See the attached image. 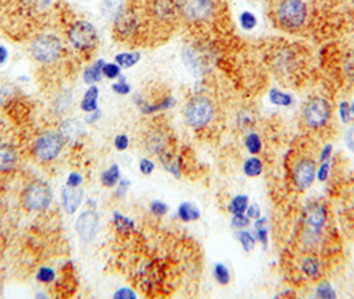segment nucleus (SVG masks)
Returning a JSON list of instances; mask_svg holds the SVG:
<instances>
[{
  "label": "nucleus",
  "instance_id": "1",
  "mask_svg": "<svg viewBox=\"0 0 354 299\" xmlns=\"http://www.w3.org/2000/svg\"><path fill=\"white\" fill-rule=\"evenodd\" d=\"M328 221V209L325 203L314 202L309 206L304 218L301 242L305 250L313 251L322 238V230Z\"/></svg>",
  "mask_w": 354,
  "mask_h": 299
},
{
  "label": "nucleus",
  "instance_id": "2",
  "mask_svg": "<svg viewBox=\"0 0 354 299\" xmlns=\"http://www.w3.org/2000/svg\"><path fill=\"white\" fill-rule=\"evenodd\" d=\"M215 104L208 96L198 95L189 99L184 108V120L192 129H204L215 119Z\"/></svg>",
  "mask_w": 354,
  "mask_h": 299
},
{
  "label": "nucleus",
  "instance_id": "3",
  "mask_svg": "<svg viewBox=\"0 0 354 299\" xmlns=\"http://www.w3.org/2000/svg\"><path fill=\"white\" fill-rule=\"evenodd\" d=\"M29 51L38 63L48 65L60 59L64 51V45L62 39L55 33H40L32 40Z\"/></svg>",
  "mask_w": 354,
  "mask_h": 299
},
{
  "label": "nucleus",
  "instance_id": "4",
  "mask_svg": "<svg viewBox=\"0 0 354 299\" xmlns=\"http://www.w3.org/2000/svg\"><path fill=\"white\" fill-rule=\"evenodd\" d=\"M179 16L191 24H202L215 16L217 0H176Z\"/></svg>",
  "mask_w": 354,
  "mask_h": 299
},
{
  "label": "nucleus",
  "instance_id": "5",
  "mask_svg": "<svg viewBox=\"0 0 354 299\" xmlns=\"http://www.w3.org/2000/svg\"><path fill=\"white\" fill-rule=\"evenodd\" d=\"M68 42L75 49L88 52L96 47L99 42V33L96 27L88 20H76L67 31Z\"/></svg>",
  "mask_w": 354,
  "mask_h": 299
},
{
  "label": "nucleus",
  "instance_id": "6",
  "mask_svg": "<svg viewBox=\"0 0 354 299\" xmlns=\"http://www.w3.org/2000/svg\"><path fill=\"white\" fill-rule=\"evenodd\" d=\"M52 202V190L43 181L29 183L22 194V205L28 212H43Z\"/></svg>",
  "mask_w": 354,
  "mask_h": 299
},
{
  "label": "nucleus",
  "instance_id": "7",
  "mask_svg": "<svg viewBox=\"0 0 354 299\" xmlns=\"http://www.w3.org/2000/svg\"><path fill=\"white\" fill-rule=\"evenodd\" d=\"M308 8L302 0H284L277 8L276 16L280 26L285 29H297L305 23Z\"/></svg>",
  "mask_w": 354,
  "mask_h": 299
},
{
  "label": "nucleus",
  "instance_id": "8",
  "mask_svg": "<svg viewBox=\"0 0 354 299\" xmlns=\"http://www.w3.org/2000/svg\"><path fill=\"white\" fill-rule=\"evenodd\" d=\"M64 139L58 132H44L38 136L33 141L32 152L33 156L42 162H49L55 160L63 151Z\"/></svg>",
  "mask_w": 354,
  "mask_h": 299
},
{
  "label": "nucleus",
  "instance_id": "9",
  "mask_svg": "<svg viewBox=\"0 0 354 299\" xmlns=\"http://www.w3.org/2000/svg\"><path fill=\"white\" fill-rule=\"evenodd\" d=\"M302 117L308 128L315 130L324 128L331 117L330 104L324 97H313L304 106Z\"/></svg>",
  "mask_w": 354,
  "mask_h": 299
},
{
  "label": "nucleus",
  "instance_id": "10",
  "mask_svg": "<svg viewBox=\"0 0 354 299\" xmlns=\"http://www.w3.org/2000/svg\"><path fill=\"white\" fill-rule=\"evenodd\" d=\"M315 171H317L315 161L309 156H301L293 162L292 167H290L292 185L300 192L306 190L314 182Z\"/></svg>",
  "mask_w": 354,
  "mask_h": 299
},
{
  "label": "nucleus",
  "instance_id": "11",
  "mask_svg": "<svg viewBox=\"0 0 354 299\" xmlns=\"http://www.w3.org/2000/svg\"><path fill=\"white\" fill-rule=\"evenodd\" d=\"M140 28L139 13L131 8L123 7L120 12L114 19V31L116 36L121 40H129L137 35Z\"/></svg>",
  "mask_w": 354,
  "mask_h": 299
},
{
  "label": "nucleus",
  "instance_id": "12",
  "mask_svg": "<svg viewBox=\"0 0 354 299\" xmlns=\"http://www.w3.org/2000/svg\"><path fill=\"white\" fill-rule=\"evenodd\" d=\"M151 13L161 23H171L179 16L176 0H151Z\"/></svg>",
  "mask_w": 354,
  "mask_h": 299
},
{
  "label": "nucleus",
  "instance_id": "13",
  "mask_svg": "<svg viewBox=\"0 0 354 299\" xmlns=\"http://www.w3.org/2000/svg\"><path fill=\"white\" fill-rule=\"evenodd\" d=\"M99 225V216L98 213L94 210H87L79 217L76 221V230H78L79 235L82 241L91 242L96 235V230H98Z\"/></svg>",
  "mask_w": 354,
  "mask_h": 299
},
{
  "label": "nucleus",
  "instance_id": "14",
  "mask_svg": "<svg viewBox=\"0 0 354 299\" xmlns=\"http://www.w3.org/2000/svg\"><path fill=\"white\" fill-rule=\"evenodd\" d=\"M300 273L308 281H320L322 277V264L320 258L313 253L302 255L300 260Z\"/></svg>",
  "mask_w": 354,
  "mask_h": 299
},
{
  "label": "nucleus",
  "instance_id": "15",
  "mask_svg": "<svg viewBox=\"0 0 354 299\" xmlns=\"http://www.w3.org/2000/svg\"><path fill=\"white\" fill-rule=\"evenodd\" d=\"M168 136L161 129H155V130L146 135L145 151L151 155H164L165 152H168Z\"/></svg>",
  "mask_w": 354,
  "mask_h": 299
},
{
  "label": "nucleus",
  "instance_id": "16",
  "mask_svg": "<svg viewBox=\"0 0 354 299\" xmlns=\"http://www.w3.org/2000/svg\"><path fill=\"white\" fill-rule=\"evenodd\" d=\"M83 197H84V192L82 189H79V188H72L68 186V185L63 188L62 198L65 212L68 214H73L79 209L80 203H82Z\"/></svg>",
  "mask_w": 354,
  "mask_h": 299
},
{
  "label": "nucleus",
  "instance_id": "17",
  "mask_svg": "<svg viewBox=\"0 0 354 299\" xmlns=\"http://www.w3.org/2000/svg\"><path fill=\"white\" fill-rule=\"evenodd\" d=\"M59 133L63 136V139L68 140V141H76L84 135V125L83 122L78 119H65L60 124Z\"/></svg>",
  "mask_w": 354,
  "mask_h": 299
},
{
  "label": "nucleus",
  "instance_id": "18",
  "mask_svg": "<svg viewBox=\"0 0 354 299\" xmlns=\"http://www.w3.org/2000/svg\"><path fill=\"white\" fill-rule=\"evenodd\" d=\"M182 61L189 72L193 73V76H201L204 72V64L195 49H192L191 47H185L182 49Z\"/></svg>",
  "mask_w": 354,
  "mask_h": 299
},
{
  "label": "nucleus",
  "instance_id": "19",
  "mask_svg": "<svg viewBox=\"0 0 354 299\" xmlns=\"http://www.w3.org/2000/svg\"><path fill=\"white\" fill-rule=\"evenodd\" d=\"M17 161V155L12 146L0 144V172L11 171Z\"/></svg>",
  "mask_w": 354,
  "mask_h": 299
},
{
  "label": "nucleus",
  "instance_id": "20",
  "mask_svg": "<svg viewBox=\"0 0 354 299\" xmlns=\"http://www.w3.org/2000/svg\"><path fill=\"white\" fill-rule=\"evenodd\" d=\"M99 94H100V90H99V88L96 87L95 84L85 90L84 96H83V99H82V103H80V108H82L83 112L91 113V112H94V110L99 109L98 108Z\"/></svg>",
  "mask_w": 354,
  "mask_h": 299
},
{
  "label": "nucleus",
  "instance_id": "21",
  "mask_svg": "<svg viewBox=\"0 0 354 299\" xmlns=\"http://www.w3.org/2000/svg\"><path fill=\"white\" fill-rule=\"evenodd\" d=\"M105 64L104 60H96L92 65L85 68L84 73H83V80L88 85H94V84L99 83L103 79V65Z\"/></svg>",
  "mask_w": 354,
  "mask_h": 299
},
{
  "label": "nucleus",
  "instance_id": "22",
  "mask_svg": "<svg viewBox=\"0 0 354 299\" xmlns=\"http://www.w3.org/2000/svg\"><path fill=\"white\" fill-rule=\"evenodd\" d=\"M177 216L181 219L182 222H193L200 219L201 217V212L198 209L197 206L193 205L192 202H182L179 206V210H177Z\"/></svg>",
  "mask_w": 354,
  "mask_h": 299
},
{
  "label": "nucleus",
  "instance_id": "23",
  "mask_svg": "<svg viewBox=\"0 0 354 299\" xmlns=\"http://www.w3.org/2000/svg\"><path fill=\"white\" fill-rule=\"evenodd\" d=\"M264 171L263 161L257 156H252V157L247 158L243 164V172L247 177H258Z\"/></svg>",
  "mask_w": 354,
  "mask_h": 299
},
{
  "label": "nucleus",
  "instance_id": "24",
  "mask_svg": "<svg viewBox=\"0 0 354 299\" xmlns=\"http://www.w3.org/2000/svg\"><path fill=\"white\" fill-rule=\"evenodd\" d=\"M254 237H256L257 242H260L264 248L268 245L269 229H268L267 217H260V218L254 219Z\"/></svg>",
  "mask_w": 354,
  "mask_h": 299
},
{
  "label": "nucleus",
  "instance_id": "25",
  "mask_svg": "<svg viewBox=\"0 0 354 299\" xmlns=\"http://www.w3.org/2000/svg\"><path fill=\"white\" fill-rule=\"evenodd\" d=\"M124 7V0H101L100 12L104 17L115 19L117 13Z\"/></svg>",
  "mask_w": 354,
  "mask_h": 299
},
{
  "label": "nucleus",
  "instance_id": "26",
  "mask_svg": "<svg viewBox=\"0 0 354 299\" xmlns=\"http://www.w3.org/2000/svg\"><path fill=\"white\" fill-rule=\"evenodd\" d=\"M141 59L139 52H121L119 55L115 56V63L120 68H132L137 64Z\"/></svg>",
  "mask_w": 354,
  "mask_h": 299
},
{
  "label": "nucleus",
  "instance_id": "27",
  "mask_svg": "<svg viewBox=\"0 0 354 299\" xmlns=\"http://www.w3.org/2000/svg\"><path fill=\"white\" fill-rule=\"evenodd\" d=\"M248 203H249V197L247 194H237L231 199V202L228 205V210L232 216L233 214H243V213L247 212Z\"/></svg>",
  "mask_w": 354,
  "mask_h": 299
},
{
  "label": "nucleus",
  "instance_id": "28",
  "mask_svg": "<svg viewBox=\"0 0 354 299\" xmlns=\"http://www.w3.org/2000/svg\"><path fill=\"white\" fill-rule=\"evenodd\" d=\"M237 239L241 244V248H243V250H244L245 253H250V251L256 248V237L253 235V233L248 232L247 229H240V230H237Z\"/></svg>",
  "mask_w": 354,
  "mask_h": 299
},
{
  "label": "nucleus",
  "instance_id": "29",
  "mask_svg": "<svg viewBox=\"0 0 354 299\" xmlns=\"http://www.w3.org/2000/svg\"><path fill=\"white\" fill-rule=\"evenodd\" d=\"M119 178H120L119 165L114 164L110 167H108L107 171L103 172V174H101V183L107 188H112L119 182Z\"/></svg>",
  "mask_w": 354,
  "mask_h": 299
},
{
  "label": "nucleus",
  "instance_id": "30",
  "mask_svg": "<svg viewBox=\"0 0 354 299\" xmlns=\"http://www.w3.org/2000/svg\"><path fill=\"white\" fill-rule=\"evenodd\" d=\"M269 100L270 103L277 106H289L293 103V99L290 95L285 94V92L277 89V88H272L269 90Z\"/></svg>",
  "mask_w": 354,
  "mask_h": 299
},
{
  "label": "nucleus",
  "instance_id": "31",
  "mask_svg": "<svg viewBox=\"0 0 354 299\" xmlns=\"http://www.w3.org/2000/svg\"><path fill=\"white\" fill-rule=\"evenodd\" d=\"M213 277H215L216 282L221 286H227L231 283V271L221 262H217L213 267Z\"/></svg>",
  "mask_w": 354,
  "mask_h": 299
},
{
  "label": "nucleus",
  "instance_id": "32",
  "mask_svg": "<svg viewBox=\"0 0 354 299\" xmlns=\"http://www.w3.org/2000/svg\"><path fill=\"white\" fill-rule=\"evenodd\" d=\"M245 148L249 152L250 155H258L263 149V141H261V137L257 133L252 132L245 137Z\"/></svg>",
  "mask_w": 354,
  "mask_h": 299
},
{
  "label": "nucleus",
  "instance_id": "33",
  "mask_svg": "<svg viewBox=\"0 0 354 299\" xmlns=\"http://www.w3.org/2000/svg\"><path fill=\"white\" fill-rule=\"evenodd\" d=\"M315 296L325 299L336 298V291L328 281H320L317 287H315Z\"/></svg>",
  "mask_w": 354,
  "mask_h": 299
},
{
  "label": "nucleus",
  "instance_id": "34",
  "mask_svg": "<svg viewBox=\"0 0 354 299\" xmlns=\"http://www.w3.org/2000/svg\"><path fill=\"white\" fill-rule=\"evenodd\" d=\"M114 222L117 230L120 233H123V234L128 233L131 229L134 228V222L131 221V219H128L127 217L121 216L119 212H116L114 214Z\"/></svg>",
  "mask_w": 354,
  "mask_h": 299
},
{
  "label": "nucleus",
  "instance_id": "35",
  "mask_svg": "<svg viewBox=\"0 0 354 299\" xmlns=\"http://www.w3.org/2000/svg\"><path fill=\"white\" fill-rule=\"evenodd\" d=\"M240 26L245 31H252L257 26V17L254 16L253 13L249 12V11H245V12H243L240 15Z\"/></svg>",
  "mask_w": 354,
  "mask_h": 299
},
{
  "label": "nucleus",
  "instance_id": "36",
  "mask_svg": "<svg viewBox=\"0 0 354 299\" xmlns=\"http://www.w3.org/2000/svg\"><path fill=\"white\" fill-rule=\"evenodd\" d=\"M112 90H114L116 95H120V96H125V95L131 94V85L127 83L124 76H119V81L112 84Z\"/></svg>",
  "mask_w": 354,
  "mask_h": 299
},
{
  "label": "nucleus",
  "instance_id": "37",
  "mask_svg": "<svg viewBox=\"0 0 354 299\" xmlns=\"http://www.w3.org/2000/svg\"><path fill=\"white\" fill-rule=\"evenodd\" d=\"M121 74V68L116 63H105L103 65V76L107 79H119Z\"/></svg>",
  "mask_w": 354,
  "mask_h": 299
},
{
  "label": "nucleus",
  "instance_id": "38",
  "mask_svg": "<svg viewBox=\"0 0 354 299\" xmlns=\"http://www.w3.org/2000/svg\"><path fill=\"white\" fill-rule=\"evenodd\" d=\"M329 174H330V160L322 161L321 165L317 167L315 171V178L320 181V182H325L329 178Z\"/></svg>",
  "mask_w": 354,
  "mask_h": 299
},
{
  "label": "nucleus",
  "instance_id": "39",
  "mask_svg": "<svg viewBox=\"0 0 354 299\" xmlns=\"http://www.w3.org/2000/svg\"><path fill=\"white\" fill-rule=\"evenodd\" d=\"M231 222L234 229L240 230V229H247L250 225V218L245 213H243V214H233Z\"/></svg>",
  "mask_w": 354,
  "mask_h": 299
},
{
  "label": "nucleus",
  "instance_id": "40",
  "mask_svg": "<svg viewBox=\"0 0 354 299\" xmlns=\"http://www.w3.org/2000/svg\"><path fill=\"white\" fill-rule=\"evenodd\" d=\"M72 104V95L71 92H64L62 96L59 97L56 101V109L60 113H64L65 110L69 109V106Z\"/></svg>",
  "mask_w": 354,
  "mask_h": 299
},
{
  "label": "nucleus",
  "instance_id": "41",
  "mask_svg": "<svg viewBox=\"0 0 354 299\" xmlns=\"http://www.w3.org/2000/svg\"><path fill=\"white\" fill-rule=\"evenodd\" d=\"M38 281H40V282L43 283H51L53 279H55V271L52 270V269H49V267H42V269H39V271H38Z\"/></svg>",
  "mask_w": 354,
  "mask_h": 299
},
{
  "label": "nucleus",
  "instance_id": "42",
  "mask_svg": "<svg viewBox=\"0 0 354 299\" xmlns=\"http://www.w3.org/2000/svg\"><path fill=\"white\" fill-rule=\"evenodd\" d=\"M150 209L155 216H164L168 212V205L163 201H152Z\"/></svg>",
  "mask_w": 354,
  "mask_h": 299
},
{
  "label": "nucleus",
  "instance_id": "43",
  "mask_svg": "<svg viewBox=\"0 0 354 299\" xmlns=\"http://www.w3.org/2000/svg\"><path fill=\"white\" fill-rule=\"evenodd\" d=\"M340 117H341V121L344 124H348L351 120V112H350V105H349L346 101H342L340 104Z\"/></svg>",
  "mask_w": 354,
  "mask_h": 299
},
{
  "label": "nucleus",
  "instance_id": "44",
  "mask_svg": "<svg viewBox=\"0 0 354 299\" xmlns=\"http://www.w3.org/2000/svg\"><path fill=\"white\" fill-rule=\"evenodd\" d=\"M114 144H115V148H116L117 151L123 152L128 148V145H129V139H128L127 135H117L114 140Z\"/></svg>",
  "mask_w": 354,
  "mask_h": 299
},
{
  "label": "nucleus",
  "instance_id": "45",
  "mask_svg": "<svg viewBox=\"0 0 354 299\" xmlns=\"http://www.w3.org/2000/svg\"><path fill=\"white\" fill-rule=\"evenodd\" d=\"M139 167L143 174H151L155 171V164H153L151 160H148V158H141V160H140Z\"/></svg>",
  "mask_w": 354,
  "mask_h": 299
},
{
  "label": "nucleus",
  "instance_id": "46",
  "mask_svg": "<svg viewBox=\"0 0 354 299\" xmlns=\"http://www.w3.org/2000/svg\"><path fill=\"white\" fill-rule=\"evenodd\" d=\"M245 214H247V216L249 217L250 219L260 218L261 217V208L257 205V203H250V205H248Z\"/></svg>",
  "mask_w": 354,
  "mask_h": 299
},
{
  "label": "nucleus",
  "instance_id": "47",
  "mask_svg": "<svg viewBox=\"0 0 354 299\" xmlns=\"http://www.w3.org/2000/svg\"><path fill=\"white\" fill-rule=\"evenodd\" d=\"M345 144L354 153V126L348 129V132L345 133Z\"/></svg>",
  "mask_w": 354,
  "mask_h": 299
},
{
  "label": "nucleus",
  "instance_id": "48",
  "mask_svg": "<svg viewBox=\"0 0 354 299\" xmlns=\"http://www.w3.org/2000/svg\"><path fill=\"white\" fill-rule=\"evenodd\" d=\"M331 155H333V145L328 144L325 145L324 148L321 149V153H320V161H328L331 158Z\"/></svg>",
  "mask_w": 354,
  "mask_h": 299
},
{
  "label": "nucleus",
  "instance_id": "49",
  "mask_svg": "<svg viewBox=\"0 0 354 299\" xmlns=\"http://www.w3.org/2000/svg\"><path fill=\"white\" fill-rule=\"evenodd\" d=\"M82 181H83V178H82V176H80V174L71 173L69 174L68 181H67V185H68V186H72V188H78L79 185L82 183Z\"/></svg>",
  "mask_w": 354,
  "mask_h": 299
},
{
  "label": "nucleus",
  "instance_id": "50",
  "mask_svg": "<svg viewBox=\"0 0 354 299\" xmlns=\"http://www.w3.org/2000/svg\"><path fill=\"white\" fill-rule=\"evenodd\" d=\"M101 117V112L99 109L94 110V112L88 113V116L85 117V122L89 124V125H94L95 122H98Z\"/></svg>",
  "mask_w": 354,
  "mask_h": 299
},
{
  "label": "nucleus",
  "instance_id": "51",
  "mask_svg": "<svg viewBox=\"0 0 354 299\" xmlns=\"http://www.w3.org/2000/svg\"><path fill=\"white\" fill-rule=\"evenodd\" d=\"M115 298H135V293L132 291V290L127 289V287H123V289H120L119 291H116L115 293Z\"/></svg>",
  "mask_w": 354,
  "mask_h": 299
},
{
  "label": "nucleus",
  "instance_id": "52",
  "mask_svg": "<svg viewBox=\"0 0 354 299\" xmlns=\"http://www.w3.org/2000/svg\"><path fill=\"white\" fill-rule=\"evenodd\" d=\"M8 56H10L8 49L4 45H0V65L6 64L7 60H8Z\"/></svg>",
  "mask_w": 354,
  "mask_h": 299
},
{
  "label": "nucleus",
  "instance_id": "53",
  "mask_svg": "<svg viewBox=\"0 0 354 299\" xmlns=\"http://www.w3.org/2000/svg\"><path fill=\"white\" fill-rule=\"evenodd\" d=\"M128 186H129V181H121L120 185H119V189H117V196H124L127 193Z\"/></svg>",
  "mask_w": 354,
  "mask_h": 299
},
{
  "label": "nucleus",
  "instance_id": "54",
  "mask_svg": "<svg viewBox=\"0 0 354 299\" xmlns=\"http://www.w3.org/2000/svg\"><path fill=\"white\" fill-rule=\"evenodd\" d=\"M53 0H40V6L42 7H49L52 4Z\"/></svg>",
  "mask_w": 354,
  "mask_h": 299
},
{
  "label": "nucleus",
  "instance_id": "55",
  "mask_svg": "<svg viewBox=\"0 0 354 299\" xmlns=\"http://www.w3.org/2000/svg\"><path fill=\"white\" fill-rule=\"evenodd\" d=\"M350 112H351V116H354V100L350 104Z\"/></svg>",
  "mask_w": 354,
  "mask_h": 299
},
{
  "label": "nucleus",
  "instance_id": "56",
  "mask_svg": "<svg viewBox=\"0 0 354 299\" xmlns=\"http://www.w3.org/2000/svg\"><path fill=\"white\" fill-rule=\"evenodd\" d=\"M353 69H354V67H353ZM353 73H354V71H353Z\"/></svg>",
  "mask_w": 354,
  "mask_h": 299
}]
</instances>
